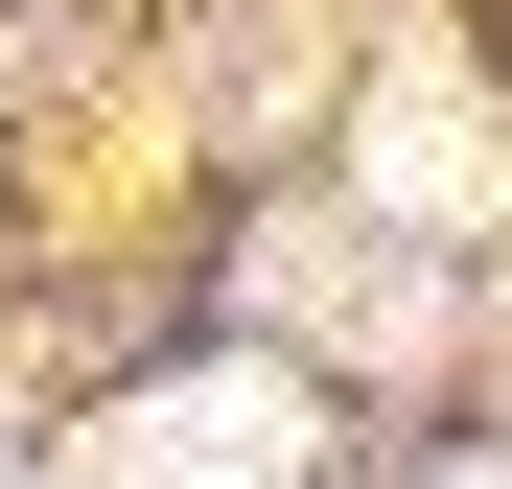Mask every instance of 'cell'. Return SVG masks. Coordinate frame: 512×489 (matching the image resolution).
<instances>
[{"instance_id":"3957f363","label":"cell","mask_w":512,"mask_h":489,"mask_svg":"<svg viewBox=\"0 0 512 489\" xmlns=\"http://www.w3.org/2000/svg\"><path fill=\"white\" fill-rule=\"evenodd\" d=\"M443 489H512V466H443Z\"/></svg>"},{"instance_id":"7a4b0ae2","label":"cell","mask_w":512,"mask_h":489,"mask_svg":"<svg viewBox=\"0 0 512 489\" xmlns=\"http://www.w3.org/2000/svg\"><path fill=\"white\" fill-rule=\"evenodd\" d=\"M350 163H373V210H419V233H443V210H489V117H443V70H396Z\"/></svg>"},{"instance_id":"6da1fadb","label":"cell","mask_w":512,"mask_h":489,"mask_svg":"<svg viewBox=\"0 0 512 489\" xmlns=\"http://www.w3.org/2000/svg\"><path fill=\"white\" fill-rule=\"evenodd\" d=\"M94 466L117 489H303V373H163V396H117L94 420Z\"/></svg>"}]
</instances>
